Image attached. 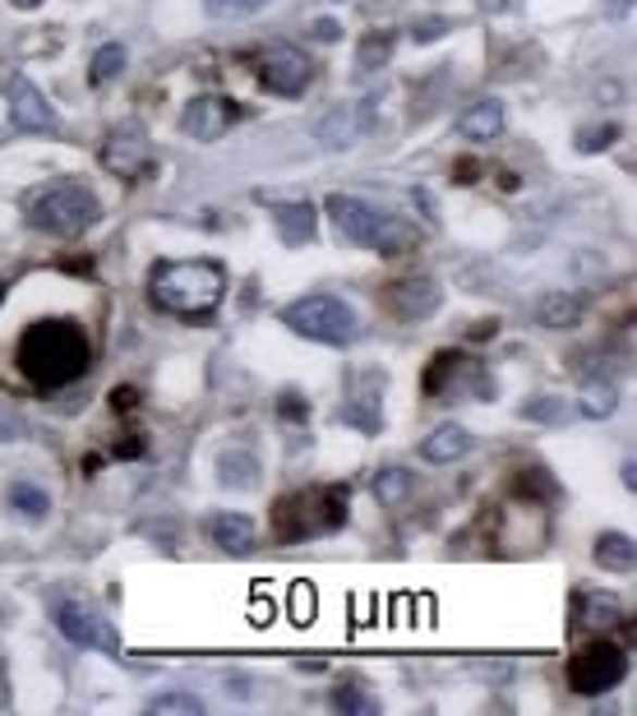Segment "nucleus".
<instances>
[{
	"instance_id": "obj_9",
	"label": "nucleus",
	"mask_w": 637,
	"mask_h": 716,
	"mask_svg": "<svg viewBox=\"0 0 637 716\" xmlns=\"http://www.w3.org/2000/svg\"><path fill=\"white\" fill-rule=\"evenodd\" d=\"M241 121V107L236 102H226V98H218V93H204V98H195L185 107V116H181V130L189 134V139H204V144H212V139H222V134Z\"/></svg>"
},
{
	"instance_id": "obj_20",
	"label": "nucleus",
	"mask_w": 637,
	"mask_h": 716,
	"mask_svg": "<svg viewBox=\"0 0 637 716\" xmlns=\"http://www.w3.org/2000/svg\"><path fill=\"white\" fill-rule=\"evenodd\" d=\"M633 559H637L633 536H624V532H605L601 541H596V565H601V569H610V573H628V569H633Z\"/></svg>"
},
{
	"instance_id": "obj_28",
	"label": "nucleus",
	"mask_w": 637,
	"mask_h": 716,
	"mask_svg": "<svg viewBox=\"0 0 637 716\" xmlns=\"http://www.w3.org/2000/svg\"><path fill=\"white\" fill-rule=\"evenodd\" d=\"M148 712H152V716H181V712H185V716H199L204 703L189 699V693H162V699L148 703Z\"/></svg>"
},
{
	"instance_id": "obj_39",
	"label": "nucleus",
	"mask_w": 637,
	"mask_h": 716,
	"mask_svg": "<svg viewBox=\"0 0 637 716\" xmlns=\"http://www.w3.org/2000/svg\"><path fill=\"white\" fill-rule=\"evenodd\" d=\"M620 93H624L620 84H605V88H601V102H624V98H620Z\"/></svg>"
},
{
	"instance_id": "obj_34",
	"label": "nucleus",
	"mask_w": 637,
	"mask_h": 716,
	"mask_svg": "<svg viewBox=\"0 0 637 716\" xmlns=\"http://www.w3.org/2000/svg\"><path fill=\"white\" fill-rule=\"evenodd\" d=\"M338 707H342V712H370L375 703H370V699H360V693H356L352 684H346V689H338Z\"/></svg>"
},
{
	"instance_id": "obj_36",
	"label": "nucleus",
	"mask_w": 637,
	"mask_h": 716,
	"mask_svg": "<svg viewBox=\"0 0 637 716\" xmlns=\"http://www.w3.org/2000/svg\"><path fill=\"white\" fill-rule=\"evenodd\" d=\"M476 177H480V162H471V158H467V162H457V167H453V181H457V185H471V181H476Z\"/></svg>"
},
{
	"instance_id": "obj_16",
	"label": "nucleus",
	"mask_w": 637,
	"mask_h": 716,
	"mask_svg": "<svg viewBox=\"0 0 637 716\" xmlns=\"http://www.w3.org/2000/svg\"><path fill=\"white\" fill-rule=\"evenodd\" d=\"M212 541H218L226 555H249L255 550V522L245 513H218L212 518Z\"/></svg>"
},
{
	"instance_id": "obj_29",
	"label": "nucleus",
	"mask_w": 637,
	"mask_h": 716,
	"mask_svg": "<svg viewBox=\"0 0 637 716\" xmlns=\"http://www.w3.org/2000/svg\"><path fill=\"white\" fill-rule=\"evenodd\" d=\"M268 5V0H204V10L212 19H249V14H259Z\"/></svg>"
},
{
	"instance_id": "obj_32",
	"label": "nucleus",
	"mask_w": 637,
	"mask_h": 716,
	"mask_svg": "<svg viewBox=\"0 0 637 716\" xmlns=\"http://www.w3.org/2000/svg\"><path fill=\"white\" fill-rule=\"evenodd\" d=\"M587 624H596V629H605V624H614L620 619V606L614 602H605V596H587Z\"/></svg>"
},
{
	"instance_id": "obj_5",
	"label": "nucleus",
	"mask_w": 637,
	"mask_h": 716,
	"mask_svg": "<svg viewBox=\"0 0 637 716\" xmlns=\"http://www.w3.org/2000/svg\"><path fill=\"white\" fill-rule=\"evenodd\" d=\"M346 522V490L328 486V490H301L292 499H282L273 509V532L278 541H310L319 532H338Z\"/></svg>"
},
{
	"instance_id": "obj_2",
	"label": "nucleus",
	"mask_w": 637,
	"mask_h": 716,
	"mask_svg": "<svg viewBox=\"0 0 637 716\" xmlns=\"http://www.w3.org/2000/svg\"><path fill=\"white\" fill-rule=\"evenodd\" d=\"M222 296H226V274L208 259H167L152 264L148 274V301L189 324H212Z\"/></svg>"
},
{
	"instance_id": "obj_27",
	"label": "nucleus",
	"mask_w": 637,
	"mask_h": 716,
	"mask_svg": "<svg viewBox=\"0 0 637 716\" xmlns=\"http://www.w3.org/2000/svg\"><path fill=\"white\" fill-rule=\"evenodd\" d=\"M370 490H375L379 505H402V499H407V490H412V476L402 472V468H383V472L370 481Z\"/></svg>"
},
{
	"instance_id": "obj_21",
	"label": "nucleus",
	"mask_w": 637,
	"mask_h": 716,
	"mask_svg": "<svg viewBox=\"0 0 637 716\" xmlns=\"http://www.w3.org/2000/svg\"><path fill=\"white\" fill-rule=\"evenodd\" d=\"M342 421H352L356 430H365V435H379V393L375 389H360L352 402H346V412H342Z\"/></svg>"
},
{
	"instance_id": "obj_10",
	"label": "nucleus",
	"mask_w": 637,
	"mask_h": 716,
	"mask_svg": "<svg viewBox=\"0 0 637 716\" xmlns=\"http://www.w3.org/2000/svg\"><path fill=\"white\" fill-rule=\"evenodd\" d=\"M10 125L19 134H47V130H56L51 102L33 88V80H24V74H14V80H10Z\"/></svg>"
},
{
	"instance_id": "obj_23",
	"label": "nucleus",
	"mask_w": 637,
	"mask_h": 716,
	"mask_svg": "<svg viewBox=\"0 0 637 716\" xmlns=\"http://www.w3.org/2000/svg\"><path fill=\"white\" fill-rule=\"evenodd\" d=\"M457 371H467V361H462L457 352H439V356H434V365H430V371H425L420 389L430 393V398H439L443 389H449V379H453Z\"/></svg>"
},
{
	"instance_id": "obj_19",
	"label": "nucleus",
	"mask_w": 637,
	"mask_h": 716,
	"mask_svg": "<svg viewBox=\"0 0 637 716\" xmlns=\"http://www.w3.org/2000/svg\"><path fill=\"white\" fill-rule=\"evenodd\" d=\"M536 319L546 328H573L577 319H583V301L568 296V292H550V296H540Z\"/></svg>"
},
{
	"instance_id": "obj_8",
	"label": "nucleus",
	"mask_w": 637,
	"mask_h": 716,
	"mask_svg": "<svg viewBox=\"0 0 637 716\" xmlns=\"http://www.w3.org/2000/svg\"><path fill=\"white\" fill-rule=\"evenodd\" d=\"M310 80H315V61L292 43H278L259 56V84L278 93V98H296V93L310 88Z\"/></svg>"
},
{
	"instance_id": "obj_18",
	"label": "nucleus",
	"mask_w": 637,
	"mask_h": 716,
	"mask_svg": "<svg viewBox=\"0 0 637 716\" xmlns=\"http://www.w3.org/2000/svg\"><path fill=\"white\" fill-rule=\"evenodd\" d=\"M467 449H471V435L462 430V425H439V430H430L420 444L425 462H457Z\"/></svg>"
},
{
	"instance_id": "obj_33",
	"label": "nucleus",
	"mask_w": 637,
	"mask_h": 716,
	"mask_svg": "<svg viewBox=\"0 0 637 716\" xmlns=\"http://www.w3.org/2000/svg\"><path fill=\"white\" fill-rule=\"evenodd\" d=\"M449 28H453L449 19H420V24L412 28V37H416V43H434V37H443Z\"/></svg>"
},
{
	"instance_id": "obj_4",
	"label": "nucleus",
	"mask_w": 637,
	"mask_h": 716,
	"mask_svg": "<svg viewBox=\"0 0 637 716\" xmlns=\"http://www.w3.org/2000/svg\"><path fill=\"white\" fill-rule=\"evenodd\" d=\"M102 218L98 195L79 181H56L28 204V222L47 236H84V231Z\"/></svg>"
},
{
	"instance_id": "obj_15",
	"label": "nucleus",
	"mask_w": 637,
	"mask_h": 716,
	"mask_svg": "<svg viewBox=\"0 0 637 716\" xmlns=\"http://www.w3.org/2000/svg\"><path fill=\"white\" fill-rule=\"evenodd\" d=\"M273 222H278V236L286 245H310L315 231H319V208L315 204H278Z\"/></svg>"
},
{
	"instance_id": "obj_14",
	"label": "nucleus",
	"mask_w": 637,
	"mask_h": 716,
	"mask_svg": "<svg viewBox=\"0 0 637 716\" xmlns=\"http://www.w3.org/2000/svg\"><path fill=\"white\" fill-rule=\"evenodd\" d=\"M504 102H494V98H480L476 107H467L457 116V134L462 139H471V144H490V139H499L504 134Z\"/></svg>"
},
{
	"instance_id": "obj_37",
	"label": "nucleus",
	"mask_w": 637,
	"mask_h": 716,
	"mask_svg": "<svg viewBox=\"0 0 637 716\" xmlns=\"http://www.w3.org/2000/svg\"><path fill=\"white\" fill-rule=\"evenodd\" d=\"M134 402H139V393H134L130 384H121V389H115V398H111V408H115V412H130Z\"/></svg>"
},
{
	"instance_id": "obj_35",
	"label": "nucleus",
	"mask_w": 637,
	"mask_h": 716,
	"mask_svg": "<svg viewBox=\"0 0 637 716\" xmlns=\"http://www.w3.org/2000/svg\"><path fill=\"white\" fill-rule=\"evenodd\" d=\"M315 33H319V43H338V37H342V28H338V19H315V24H310Z\"/></svg>"
},
{
	"instance_id": "obj_30",
	"label": "nucleus",
	"mask_w": 637,
	"mask_h": 716,
	"mask_svg": "<svg viewBox=\"0 0 637 716\" xmlns=\"http://www.w3.org/2000/svg\"><path fill=\"white\" fill-rule=\"evenodd\" d=\"M620 125H591L587 134H583V139H577V153H601V148H614V144H620Z\"/></svg>"
},
{
	"instance_id": "obj_40",
	"label": "nucleus",
	"mask_w": 637,
	"mask_h": 716,
	"mask_svg": "<svg viewBox=\"0 0 637 716\" xmlns=\"http://www.w3.org/2000/svg\"><path fill=\"white\" fill-rule=\"evenodd\" d=\"M620 476H624V486H628V490L637 486V472H633V462H624V472H620Z\"/></svg>"
},
{
	"instance_id": "obj_3",
	"label": "nucleus",
	"mask_w": 637,
	"mask_h": 716,
	"mask_svg": "<svg viewBox=\"0 0 637 716\" xmlns=\"http://www.w3.org/2000/svg\"><path fill=\"white\" fill-rule=\"evenodd\" d=\"M328 218L342 231V241L352 245H365V250H379V255H412L420 245V231L402 218H389L370 204H360L352 195H328Z\"/></svg>"
},
{
	"instance_id": "obj_11",
	"label": "nucleus",
	"mask_w": 637,
	"mask_h": 716,
	"mask_svg": "<svg viewBox=\"0 0 637 716\" xmlns=\"http://www.w3.org/2000/svg\"><path fill=\"white\" fill-rule=\"evenodd\" d=\"M439 282L430 278H407V282H393L389 292H383V305L393 310L397 319H425V315H434L439 310Z\"/></svg>"
},
{
	"instance_id": "obj_1",
	"label": "nucleus",
	"mask_w": 637,
	"mask_h": 716,
	"mask_svg": "<svg viewBox=\"0 0 637 716\" xmlns=\"http://www.w3.org/2000/svg\"><path fill=\"white\" fill-rule=\"evenodd\" d=\"M93 365V342L70 319H37L19 338V371L33 389H65Z\"/></svg>"
},
{
	"instance_id": "obj_38",
	"label": "nucleus",
	"mask_w": 637,
	"mask_h": 716,
	"mask_svg": "<svg viewBox=\"0 0 637 716\" xmlns=\"http://www.w3.org/2000/svg\"><path fill=\"white\" fill-rule=\"evenodd\" d=\"M282 412L301 421V416H305V398H296V393H286V398H282Z\"/></svg>"
},
{
	"instance_id": "obj_24",
	"label": "nucleus",
	"mask_w": 637,
	"mask_h": 716,
	"mask_svg": "<svg viewBox=\"0 0 637 716\" xmlns=\"http://www.w3.org/2000/svg\"><path fill=\"white\" fill-rule=\"evenodd\" d=\"M614 408H620V393H614L610 384H587V389L577 393V412L591 416V421H605Z\"/></svg>"
},
{
	"instance_id": "obj_42",
	"label": "nucleus",
	"mask_w": 637,
	"mask_h": 716,
	"mask_svg": "<svg viewBox=\"0 0 637 716\" xmlns=\"http://www.w3.org/2000/svg\"><path fill=\"white\" fill-rule=\"evenodd\" d=\"M0 301H5V287H0Z\"/></svg>"
},
{
	"instance_id": "obj_17",
	"label": "nucleus",
	"mask_w": 637,
	"mask_h": 716,
	"mask_svg": "<svg viewBox=\"0 0 637 716\" xmlns=\"http://www.w3.org/2000/svg\"><path fill=\"white\" fill-rule=\"evenodd\" d=\"M218 481L226 490H255L259 486V458L245 449H226L218 458Z\"/></svg>"
},
{
	"instance_id": "obj_22",
	"label": "nucleus",
	"mask_w": 637,
	"mask_h": 716,
	"mask_svg": "<svg viewBox=\"0 0 637 716\" xmlns=\"http://www.w3.org/2000/svg\"><path fill=\"white\" fill-rule=\"evenodd\" d=\"M393 47H397V37H393L389 28L365 33V37H360V47H356V61H360V70H379V65L393 56Z\"/></svg>"
},
{
	"instance_id": "obj_41",
	"label": "nucleus",
	"mask_w": 637,
	"mask_h": 716,
	"mask_svg": "<svg viewBox=\"0 0 637 716\" xmlns=\"http://www.w3.org/2000/svg\"><path fill=\"white\" fill-rule=\"evenodd\" d=\"M14 5H19V10H37V5H42V0H14Z\"/></svg>"
},
{
	"instance_id": "obj_31",
	"label": "nucleus",
	"mask_w": 637,
	"mask_h": 716,
	"mask_svg": "<svg viewBox=\"0 0 637 716\" xmlns=\"http://www.w3.org/2000/svg\"><path fill=\"white\" fill-rule=\"evenodd\" d=\"M523 416H527V421L559 425V421L568 416V408H564V402H559V398H536V402H527V408H523Z\"/></svg>"
},
{
	"instance_id": "obj_13",
	"label": "nucleus",
	"mask_w": 637,
	"mask_h": 716,
	"mask_svg": "<svg viewBox=\"0 0 637 716\" xmlns=\"http://www.w3.org/2000/svg\"><path fill=\"white\" fill-rule=\"evenodd\" d=\"M56 624H61V633L70 638V643H84V647H115V638H111V629L102 624L93 610H84V606H74V602H65L61 610H56Z\"/></svg>"
},
{
	"instance_id": "obj_25",
	"label": "nucleus",
	"mask_w": 637,
	"mask_h": 716,
	"mask_svg": "<svg viewBox=\"0 0 637 716\" xmlns=\"http://www.w3.org/2000/svg\"><path fill=\"white\" fill-rule=\"evenodd\" d=\"M125 70V47L121 43H107V47H98V51H93V65H88V80L93 84H111L115 80V74H121Z\"/></svg>"
},
{
	"instance_id": "obj_7",
	"label": "nucleus",
	"mask_w": 637,
	"mask_h": 716,
	"mask_svg": "<svg viewBox=\"0 0 637 716\" xmlns=\"http://www.w3.org/2000/svg\"><path fill=\"white\" fill-rule=\"evenodd\" d=\"M624 675H628V656L620 643H591L573 656L568 684H573V693H583V699H596V693H610Z\"/></svg>"
},
{
	"instance_id": "obj_6",
	"label": "nucleus",
	"mask_w": 637,
	"mask_h": 716,
	"mask_svg": "<svg viewBox=\"0 0 637 716\" xmlns=\"http://www.w3.org/2000/svg\"><path fill=\"white\" fill-rule=\"evenodd\" d=\"M282 324L292 328V333L310 338V342H328V347H346L360 333L356 310L338 296H301L282 310Z\"/></svg>"
},
{
	"instance_id": "obj_26",
	"label": "nucleus",
	"mask_w": 637,
	"mask_h": 716,
	"mask_svg": "<svg viewBox=\"0 0 637 716\" xmlns=\"http://www.w3.org/2000/svg\"><path fill=\"white\" fill-rule=\"evenodd\" d=\"M5 499H10V509H19L24 518H47V505H51V495H47L42 486H28V481L10 486Z\"/></svg>"
},
{
	"instance_id": "obj_12",
	"label": "nucleus",
	"mask_w": 637,
	"mask_h": 716,
	"mask_svg": "<svg viewBox=\"0 0 637 716\" xmlns=\"http://www.w3.org/2000/svg\"><path fill=\"white\" fill-rule=\"evenodd\" d=\"M102 162H107V171H115V177H134V171H144L152 162L148 139L139 130H115L102 148Z\"/></svg>"
}]
</instances>
